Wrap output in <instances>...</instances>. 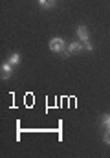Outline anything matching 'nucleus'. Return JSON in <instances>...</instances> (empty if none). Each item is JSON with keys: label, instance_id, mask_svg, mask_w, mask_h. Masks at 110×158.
<instances>
[{"label": "nucleus", "instance_id": "1", "mask_svg": "<svg viewBox=\"0 0 110 158\" xmlns=\"http://www.w3.org/2000/svg\"><path fill=\"white\" fill-rule=\"evenodd\" d=\"M50 50H51V52H57V53H63V50H64V40L61 39V37H53V39L50 40Z\"/></svg>", "mask_w": 110, "mask_h": 158}, {"label": "nucleus", "instance_id": "2", "mask_svg": "<svg viewBox=\"0 0 110 158\" xmlns=\"http://www.w3.org/2000/svg\"><path fill=\"white\" fill-rule=\"evenodd\" d=\"M11 66H13L11 63H4V64H2V77L4 79L11 77Z\"/></svg>", "mask_w": 110, "mask_h": 158}, {"label": "nucleus", "instance_id": "3", "mask_svg": "<svg viewBox=\"0 0 110 158\" xmlns=\"http://www.w3.org/2000/svg\"><path fill=\"white\" fill-rule=\"evenodd\" d=\"M77 35H79V39L83 40V42H88V30L84 26H79L77 28Z\"/></svg>", "mask_w": 110, "mask_h": 158}, {"label": "nucleus", "instance_id": "4", "mask_svg": "<svg viewBox=\"0 0 110 158\" xmlns=\"http://www.w3.org/2000/svg\"><path fill=\"white\" fill-rule=\"evenodd\" d=\"M84 48V44H79V42H72L70 46H68V53H79L81 50Z\"/></svg>", "mask_w": 110, "mask_h": 158}, {"label": "nucleus", "instance_id": "5", "mask_svg": "<svg viewBox=\"0 0 110 158\" xmlns=\"http://www.w3.org/2000/svg\"><path fill=\"white\" fill-rule=\"evenodd\" d=\"M7 63H11V64H18V63H20V55H18V53H11V57H9Z\"/></svg>", "mask_w": 110, "mask_h": 158}, {"label": "nucleus", "instance_id": "6", "mask_svg": "<svg viewBox=\"0 0 110 158\" xmlns=\"http://www.w3.org/2000/svg\"><path fill=\"white\" fill-rule=\"evenodd\" d=\"M103 125L110 129V116H105V118H103Z\"/></svg>", "mask_w": 110, "mask_h": 158}, {"label": "nucleus", "instance_id": "7", "mask_svg": "<svg viewBox=\"0 0 110 158\" xmlns=\"http://www.w3.org/2000/svg\"><path fill=\"white\" fill-rule=\"evenodd\" d=\"M84 50H88V52H92V50H94V46H92L90 42H84Z\"/></svg>", "mask_w": 110, "mask_h": 158}, {"label": "nucleus", "instance_id": "8", "mask_svg": "<svg viewBox=\"0 0 110 158\" xmlns=\"http://www.w3.org/2000/svg\"><path fill=\"white\" fill-rule=\"evenodd\" d=\"M48 2H50V0H39V4H40L42 7H48Z\"/></svg>", "mask_w": 110, "mask_h": 158}, {"label": "nucleus", "instance_id": "9", "mask_svg": "<svg viewBox=\"0 0 110 158\" xmlns=\"http://www.w3.org/2000/svg\"><path fill=\"white\" fill-rule=\"evenodd\" d=\"M105 142H107V143H110V129H108V132L105 134Z\"/></svg>", "mask_w": 110, "mask_h": 158}]
</instances>
